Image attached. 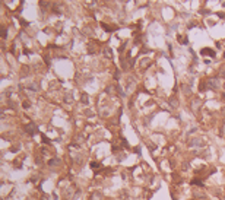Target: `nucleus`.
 Instances as JSON below:
<instances>
[{
	"label": "nucleus",
	"mask_w": 225,
	"mask_h": 200,
	"mask_svg": "<svg viewBox=\"0 0 225 200\" xmlns=\"http://www.w3.org/2000/svg\"><path fill=\"white\" fill-rule=\"evenodd\" d=\"M205 53H208V56H213V51L212 50H202V54H205Z\"/></svg>",
	"instance_id": "obj_1"
}]
</instances>
